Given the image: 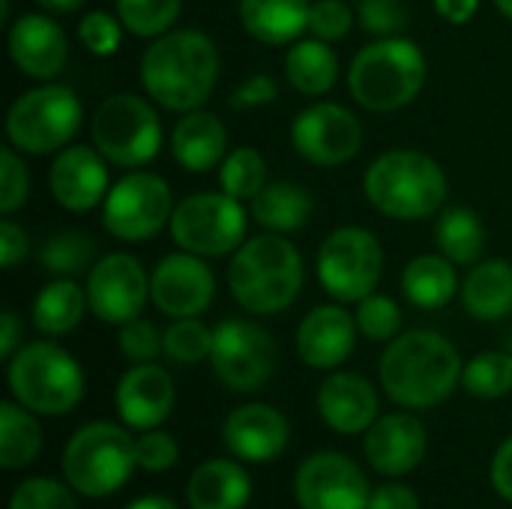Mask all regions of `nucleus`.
Returning a JSON list of instances; mask_svg holds the SVG:
<instances>
[{
  "instance_id": "obj_1",
  "label": "nucleus",
  "mask_w": 512,
  "mask_h": 509,
  "mask_svg": "<svg viewBox=\"0 0 512 509\" xmlns=\"http://www.w3.org/2000/svg\"><path fill=\"white\" fill-rule=\"evenodd\" d=\"M219 81V51L201 30H168L150 42L141 57L144 93L168 111L189 114L201 108Z\"/></svg>"
},
{
  "instance_id": "obj_2",
  "label": "nucleus",
  "mask_w": 512,
  "mask_h": 509,
  "mask_svg": "<svg viewBox=\"0 0 512 509\" xmlns=\"http://www.w3.org/2000/svg\"><path fill=\"white\" fill-rule=\"evenodd\" d=\"M462 357L450 339L432 330L399 333L381 354L378 375L384 393L402 408H435L462 381Z\"/></svg>"
},
{
  "instance_id": "obj_3",
  "label": "nucleus",
  "mask_w": 512,
  "mask_h": 509,
  "mask_svg": "<svg viewBox=\"0 0 512 509\" xmlns=\"http://www.w3.org/2000/svg\"><path fill=\"white\" fill-rule=\"evenodd\" d=\"M303 255L285 234L246 240L228 264V291L249 315H279L303 291Z\"/></svg>"
},
{
  "instance_id": "obj_4",
  "label": "nucleus",
  "mask_w": 512,
  "mask_h": 509,
  "mask_svg": "<svg viewBox=\"0 0 512 509\" xmlns=\"http://www.w3.org/2000/svg\"><path fill=\"white\" fill-rule=\"evenodd\" d=\"M444 168L420 150H387L363 177L369 204L399 222H420L435 216L447 201Z\"/></svg>"
},
{
  "instance_id": "obj_5",
  "label": "nucleus",
  "mask_w": 512,
  "mask_h": 509,
  "mask_svg": "<svg viewBox=\"0 0 512 509\" xmlns=\"http://www.w3.org/2000/svg\"><path fill=\"white\" fill-rule=\"evenodd\" d=\"M426 87V57L405 36H384L366 45L348 69L354 102L375 114H390L411 105Z\"/></svg>"
},
{
  "instance_id": "obj_6",
  "label": "nucleus",
  "mask_w": 512,
  "mask_h": 509,
  "mask_svg": "<svg viewBox=\"0 0 512 509\" xmlns=\"http://www.w3.org/2000/svg\"><path fill=\"white\" fill-rule=\"evenodd\" d=\"M138 468V438L114 423L78 429L63 450V477L84 498H108Z\"/></svg>"
},
{
  "instance_id": "obj_7",
  "label": "nucleus",
  "mask_w": 512,
  "mask_h": 509,
  "mask_svg": "<svg viewBox=\"0 0 512 509\" xmlns=\"http://www.w3.org/2000/svg\"><path fill=\"white\" fill-rule=\"evenodd\" d=\"M9 390L33 414L63 417L84 396V372L78 360L57 342H30L9 360Z\"/></svg>"
},
{
  "instance_id": "obj_8",
  "label": "nucleus",
  "mask_w": 512,
  "mask_h": 509,
  "mask_svg": "<svg viewBox=\"0 0 512 509\" xmlns=\"http://www.w3.org/2000/svg\"><path fill=\"white\" fill-rule=\"evenodd\" d=\"M81 99L72 87L45 81L21 93L6 111V138L24 156H48L69 147L81 129Z\"/></svg>"
},
{
  "instance_id": "obj_9",
  "label": "nucleus",
  "mask_w": 512,
  "mask_h": 509,
  "mask_svg": "<svg viewBox=\"0 0 512 509\" xmlns=\"http://www.w3.org/2000/svg\"><path fill=\"white\" fill-rule=\"evenodd\" d=\"M90 135L111 165L135 171L156 159L162 147V120L144 96L114 93L93 111Z\"/></svg>"
},
{
  "instance_id": "obj_10",
  "label": "nucleus",
  "mask_w": 512,
  "mask_h": 509,
  "mask_svg": "<svg viewBox=\"0 0 512 509\" xmlns=\"http://www.w3.org/2000/svg\"><path fill=\"white\" fill-rule=\"evenodd\" d=\"M318 282L339 303H360L378 291L384 276V249L369 228L345 225L324 237L318 249Z\"/></svg>"
},
{
  "instance_id": "obj_11",
  "label": "nucleus",
  "mask_w": 512,
  "mask_h": 509,
  "mask_svg": "<svg viewBox=\"0 0 512 509\" xmlns=\"http://www.w3.org/2000/svg\"><path fill=\"white\" fill-rule=\"evenodd\" d=\"M246 225L243 201L228 192H198L174 207L168 228L183 252L198 258H225L243 246Z\"/></svg>"
},
{
  "instance_id": "obj_12",
  "label": "nucleus",
  "mask_w": 512,
  "mask_h": 509,
  "mask_svg": "<svg viewBox=\"0 0 512 509\" xmlns=\"http://www.w3.org/2000/svg\"><path fill=\"white\" fill-rule=\"evenodd\" d=\"M174 207L165 177L153 171H129L108 189L102 201V225L123 243H141L171 225Z\"/></svg>"
},
{
  "instance_id": "obj_13",
  "label": "nucleus",
  "mask_w": 512,
  "mask_h": 509,
  "mask_svg": "<svg viewBox=\"0 0 512 509\" xmlns=\"http://www.w3.org/2000/svg\"><path fill=\"white\" fill-rule=\"evenodd\" d=\"M276 342L255 321L228 318L213 330L210 366L213 375L234 393L261 390L276 372Z\"/></svg>"
},
{
  "instance_id": "obj_14",
  "label": "nucleus",
  "mask_w": 512,
  "mask_h": 509,
  "mask_svg": "<svg viewBox=\"0 0 512 509\" xmlns=\"http://www.w3.org/2000/svg\"><path fill=\"white\" fill-rule=\"evenodd\" d=\"M291 144L294 150L318 165V168H336L351 162L363 147V126L354 111L336 102H312L294 117L291 126Z\"/></svg>"
},
{
  "instance_id": "obj_15",
  "label": "nucleus",
  "mask_w": 512,
  "mask_h": 509,
  "mask_svg": "<svg viewBox=\"0 0 512 509\" xmlns=\"http://www.w3.org/2000/svg\"><path fill=\"white\" fill-rule=\"evenodd\" d=\"M90 312L105 324H126L138 318L150 300V273L129 252H111L99 258L87 273Z\"/></svg>"
},
{
  "instance_id": "obj_16",
  "label": "nucleus",
  "mask_w": 512,
  "mask_h": 509,
  "mask_svg": "<svg viewBox=\"0 0 512 509\" xmlns=\"http://www.w3.org/2000/svg\"><path fill=\"white\" fill-rule=\"evenodd\" d=\"M216 276L207 258L192 252L165 255L150 273V300L168 318H198L213 306Z\"/></svg>"
},
{
  "instance_id": "obj_17",
  "label": "nucleus",
  "mask_w": 512,
  "mask_h": 509,
  "mask_svg": "<svg viewBox=\"0 0 512 509\" xmlns=\"http://www.w3.org/2000/svg\"><path fill=\"white\" fill-rule=\"evenodd\" d=\"M294 495L303 509H369L372 489L342 453H315L297 468Z\"/></svg>"
},
{
  "instance_id": "obj_18",
  "label": "nucleus",
  "mask_w": 512,
  "mask_h": 509,
  "mask_svg": "<svg viewBox=\"0 0 512 509\" xmlns=\"http://www.w3.org/2000/svg\"><path fill=\"white\" fill-rule=\"evenodd\" d=\"M108 159L84 144L63 147L48 171V189L54 201L69 213H87L108 195Z\"/></svg>"
},
{
  "instance_id": "obj_19",
  "label": "nucleus",
  "mask_w": 512,
  "mask_h": 509,
  "mask_svg": "<svg viewBox=\"0 0 512 509\" xmlns=\"http://www.w3.org/2000/svg\"><path fill=\"white\" fill-rule=\"evenodd\" d=\"M6 45L12 63L33 81H54L69 60L66 30L51 15L42 12H27L15 18Z\"/></svg>"
},
{
  "instance_id": "obj_20",
  "label": "nucleus",
  "mask_w": 512,
  "mask_h": 509,
  "mask_svg": "<svg viewBox=\"0 0 512 509\" xmlns=\"http://www.w3.org/2000/svg\"><path fill=\"white\" fill-rule=\"evenodd\" d=\"M222 441L228 453L243 462H273L285 453L291 441V426L282 411L249 402L228 414L222 426Z\"/></svg>"
},
{
  "instance_id": "obj_21",
  "label": "nucleus",
  "mask_w": 512,
  "mask_h": 509,
  "mask_svg": "<svg viewBox=\"0 0 512 509\" xmlns=\"http://www.w3.org/2000/svg\"><path fill=\"white\" fill-rule=\"evenodd\" d=\"M114 405L129 429H156L174 408V381L156 363H135L117 384Z\"/></svg>"
},
{
  "instance_id": "obj_22",
  "label": "nucleus",
  "mask_w": 512,
  "mask_h": 509,
  "mask_svg": "<svg viewBox=\"0 0 512 509\" xmlns=\"http://www.w3.org/2000/svg\"><path fill=\"white\" fill-rule=\"evenodd\" d=\"M357 330V318L342 306H315L297 327V354L309 369H336L351 357Z\"/></svg>"
},
{
  "instance_id": "obj_23",
  "label": "nucleus",
  "mask_w": 512,
  "mask_h": 509,
  "mask_svg": "<svg viewBox=\"0 0 512 509\" xmlns=\"http://www.w3.org/2000/svg\"><path fill=\"white\" fill-rule=\"evenodd\" d=\"M426 444V429L417 417L387 414L366 432V459L384 477H405L423 462Z\"/></svg>"
},
{
  "instance_id": "obj_24",
  "label": "nucleus",
  "mask_w": 512,
  "mask_h": 509,
  "mask_svg": "<svg viewBox=\"0 0 512 509\" xmlns=\"http://www.w3.org/2000/svg\"><path fill=\"white\" fill-rule=\"evenodd\" d=\"M318 414L339 435H360L378 420L375 387L354 372H336L318 387Z\"/></svg>"
},
{
  "instance_id": "obj_25",
  "label": "nucleus",
  "mask_w": 512,
  "mask_h": 509,
  "mask_svg": "<svg viewBox=\"0 0 512 509\" xmlns=\"http://www.w3.org/2000/svg\"><path fill=\"white\" fill-rule=\"evenodd\" d=\"M228 132L222 120L210 111H189L180 117V123L171 129V153L174 162L192 174H204L228 156Z\"/></svg>"
},
{
  "instance_id": "obj_26",
  "label": "nucleus",
  "mask_w": 512,
  "mask_h": 509,
  "mask_svg": "<svg viewBox=\"0 0 512 509\" xmlns=\"http://www.w3.org/2000/svg\"><path fill=\"white\" fill-rule=\"evenodd\" d=\"M309 0H240L237 15L243 30L264 45L297 42L309 30Z\"/></svg>"
},
{
  "instance_id": "obj_27",
  "label": "nucleus",
  "mask_w": 512,
  "mask_h": 509,
  "mask_svg": "<svg viewBox=\"0 0 512 509\" xmlns=\"http://www.w3.org/2000/svg\"><path fill=\"white\" fill-rule=\"evenodd\" d=\"M252 498L249 474L231 459H210L192 471L186 501L192 509H246Z\"/></svg>"
},
{
  "instance_id": "obj_28",
  "label": "nucleus",
  "mask_w": 512,
  "mask_h": 509,
  "mask_svg": "<svg viewBox=\"0 0 512 509\" xmlns=\"http://www.w3.org/2000/svg\"><path fill=\"white\" fill-rule=\"evenodd\" d=\"M462 306L477 321H501L512 315V264L489 258L471 267L462 282Z\"/></svg>"
},
{
  "instance_id": "obj_29",
  "label": "nucleus",
  "mask_w": 512,
  "mask_h": 509,
  "mask_svg": "<svg viewBox=\"0 0 512 509\" xmlns=\"http://www.w3.org/2000/svg\"><path fill=\"white\" fill-rule=\"evenodd\" d=\"M312 207H315V201L306 186L279 180V183H267L252 198L249 213L261 228H267L273 234H294V231L306 228Z\"/></svg>"
},
{
  "instance_id": "obj_30",
  "label": "nucleus",
  "mask_w": 512,
  "mask_h": 509,
  "mask_svg": "<svg viewBox=\"0 0 512 509\" xmlns=\"http://www.w3.org/2000/svg\"><path fill=\"white\" fill-rule=\"evenodd\" d=\"M288 84L303 96H327L339 81V57L324 39H300L285 54Z\"/></svg>"
},
{
  "instance_id": "obj_31",
  "label": "nucleus",
  "mask_w": 512,
  "mask_h": 509,
  "mask_svg": "<svg viewBox=\"0 0 512 509\" xmlns=\"http://www.w3.org/2000/svg\"><path fill=\"white\" fill-rule=\"evenodd\" d=\"M402 291L417 309H444L456 291V264L444 255H417L402 270Z\"/></svg>"
},
{
  "instance_id": "obj_32",
  "label": "nucleus",
  "mask_w": 512,
  "mask_h": 509,
  "mask_svg": "<svg viewBox=\"0 0 512 509\" xmlns=\"http://www.w3.org/2000/svg\"><path fill=\"white\" fill-rule=\"evenodd\" d=\"M90 309L87 303V288H81L75 279H54L45 288H39L30 318L33 327L45 336H66L72 333L84 312Z\"/></svg>"
},
{
  "instance_id": "obj_33",
  "label": "nucleus",
  "mask_w": 512,
  "mask_h": 509,
  "mask_svg": "<svg viewBox=\"0 0 512 509\" xmlns=\"http://www.w3.org/2000/svg\"><path fill=\"white\" fill-rule=\"evenodd\" d=\"M435 243L438 252L456 267H474L486 249L483 219L471 207H447L435 222Z\"/></svg>"
},
{
  "instance_id": "obj_34",
  "label": "nucleus",
  "mask_w": 512,
  "mask_h": 509,
  "mask_svg": "<svg viewBox=\"0 0 512 509\" xmlns=\"http://www.w3.org/2000/svg\"><path fill=\"white\" fill-rule=\"evenodd\" d=\"M42 450V429L21 402L0 405V465L15 471L30 465Z\"/></svg>"
},
{
  "instance_id": "obj_35",
  "label": "nucleus",
  "mask_w": 512,
  "mask_h": 509,
  "mask_svg": "<svg viewBox=\"0 0 512 509\" xmlns=\"http://www.w3.org/2000/svg\"><path fill=\"white\" fill-rule=\"evenodd\" d=\"M96 264V246L84 231H60L39 249V267L54 279H75Z\"/></svg>"
},
{
  "instance_id": "obj_36",
  "label": "nucleus",
  "mask_w": 512,
  "mask_h": 509,
  "mask_svg": "<svg viewBox=\"0 0 512 509\" xmlns=\"http://www.w3.org/2000/svg\"><path fill=\"white\" fill-rule=\"evenodd\" d=\"M219 183L222 192H228L237 201H252L267 186V162L255 147H237L231 150L219 165Z\"/></svg>"
},
{
  "instance_id": "obj_37",
  "label": "nucleus",
  "mask_w": 512,
  "mask_h": 509,
  "mask_svg": "<svg viewBox=\"0 0 512 509\" xmlns=\"http://www.w3.org/2000/svg\"><path fill=\"white\" fill-rule=\"evenodd\" d=\"M462 387L474 399H501L512 390V354L510 351H486L477 354L465 372H462Z\"/></svg>"
},
{
  "instance_id": "obj_38",
  "label": "nucleus",
  "mask_w": 512,
  "mask_h": 509,
  "mask_svg": "<svg viewBox=\"0 0 512 509\" xmlns=\"http://www.w3.org/2000/svg\"><path fill=\"white\" fill-rule=\"evenodd\" d=\"M183 0H117V18L138 39H156L171 30Z\"/></svg>"
},
{
  "instance_id": "obj_39",
  "label": "nucleus",
  "mask_w": 512,
  "mask_h": 509,
  "mask_svg": "<svg viewBox=\"0 0 512 509\" xmlns=\"http://www.w3.org/2000/svg\"><path fill=\"white\" fill-rule=\"evenodd\" d=\"M213 330L198 318H174V324L162 333V354L180 366H195L210 360Z\"/></svg>"
},
{
  "instance_id": "obj_40",
  "label": "nucleus",
  "mask_w": 512,
  "mask_h": 509,
  "mask_svg": "<svg viewBox=\"0 0 512 509\" xmlns=\"http://www.w3.org/2000/svg\"><path fill=\"white\" fill-rule=\"evenodd\" d=\"M357 327L369 342H393L402 330V309L387 294H369L357 303Z\"/></svg>"
},
{
  "instance_id": "obj_41",
  "label": "nucleus",
  "mask_w": 512,
  "mask_h": 509,
  "mask_svg": "<svg viewBox=\"0 0 512 509\" xmlns=\"http://www.w3.org/2000/svg\"><path fill=\"white\" fill-rule=\"evenodd\" d=\"M78 42L93 57H111L123 42V21L111 12L93 9L78 21Z\"/></svg>"
},
{
  "instance_id": "obj_42",
  "label": "nucleus",
  "mask_w": 512,
  "mask_h": 509,
  "mask_svg": "<svg viewBox=\"0 0 512 509\" xmlns=\"http://www.w3.org/2000/svg\"><path fill=\"white\" fill-rule=\"evenodd\" d=\"M27 195H30V171L18 156V150L9 144L0 153V213L12 216L15 210L24 207Z\"/></svg>"
},
{
  "instance_id": "obj_43",
  "label": "nucleus",
  "mask_w": 512,
  "mask_h": 509,
  "mask_svg": "<svg viewBox=\"0 0 512 509\" xmlns=\"http://www.w3.org/2000/svg\"><path fill=\"white\" fill-rule=\"evenodd\" d=\"M9 509H78V504L63 483L48 477H33L15 489Z\"/></svg>"
},
{
  "instance_id": "obj_44",
  "label": "nucleus",
  "mask_w": 512,
  "mask_h": 509,
  "mask_svg": "<svg viewBox=\"0 0 512 509\" xmlns=\"http://www.w3.org/2000/svg\"><path fill=\"white\" fill-rule=\"evenodd\" d=\"M357 18L366 33L384 39V36H399L408 27V6L405 0H360Z\"/></svg>"
},
{
  "instance_id": "obj_45",
  "label": "nucleus",
  "mask_w": 512,
  "mask_h": 509,
  "mask_svg": "<svg viewBox=\"0 0 512 509\" xmlns=\"http://www.w3.org/2000/svg\"><path fill=\"white\" fill-rule=\"evenodd\" d=\"M117 348L132 363H153L162 354V333L138 315L126 324H120Z\"/></svg>"
},
{
  "instance_id": "obj_46",
  "label": "nucleus",
  "mask_w": 512,
  "mask_h": 509,
  "mask_svg": "<svg viewBox=\"0 0 512 509\" xmlns=\"http://www.w3.org/2000/svg\"><path fill=\"white\" fill-rule=\"evenodd\" d=\"M354 27V9L345 0H318L309 12V33L324 42H339Z\"/></svg>"
},
{
  "instance_id": "obj_47",
  "label": "nucleus",
  "mask_w": 512,
  "mask_h": 509,
  "mask_svg": "<svg viewBox=\"0 0 512 509\" xmlns=\"http://www.w3.org/2000/svg\"><path fill=\"white\" fill-rule=\"evenodd\" d=\"M177 459H180V447L168 432L147 429L138 438V468H144L147 474H162V471L174 468Z\"/></svg>"
},
{
  "instance_id": "obj_48",
  "label": "nucleus",
  "mask_w": 512,
  "mask_h": 509,
  "mask_svg": "<svg viewBox=\"0 0 512 509\" xmlns=\"http://www.w3.org/2000/svg\"><path fill=\"white\" fill-rule=\"evenodd\" d=\"M279 99V84L270 78V75H252L246 78L243 84L234 87L231 93V108L234 111H249V108H261V105H270Z\"/></svg>"
},
{
  "instance_id": "obj_49",
  "label": "nucleus",
  "mask_w": 512,
  "mask_h": 509,
  "mask_svg": "<svg viewBox=\"0 0 512 509\" xmlns=\"http://www.w3.org/2000/svg\"><path fill=\"white\" fill-rule=\"evenodd\" d=\"M27 255V231L15 225L12 219L0 222V264L3 270H12Z\"/></svg>"
},
{
  "instance_id": "obj_50",
  "label": "nucleus",
  "mask_w": 512,
  "mask_h": 509,
  "mask_svg": "<svg viewBox=\"0 0 512 509\" xmlns=\"http://www.w3.org/2000/svg\"><path fill=\"white\" fill-rule=\"evenodd\" d=\"M369 509H420V501H417V495L408 486L387 483V486L372 492Z\"/></svg>"
},
{
  "instance_id": "obj_51",
  "label": "nucleus",
  "mask_w": 512,
  "mask_h": 509,
  "mask_svg": "<svg viewBox=\"0 0 512 509\" xmlns=\"http://www.w3.org/2000/svg\"><path fill=\"white\" fill-rule=\"evenodd\" d=\"M492 486L495 492L510 501L512 504V438L501 444V450L495 453V462H492Z\"/></svg>"
},
{
  "instance_id": "obj_52",
  "label": "nucleus",
  "mask_w": 512,
  "mask_h": 509,
  "mask_svg": "<svg viewBox=\"0 0 512 509\" xmlns=\"http://www.w3.org/2000/svg\"><path fill=\"white\" fill-rule=\"evenodd\" d=\"M438 15L450 24H468L477 9H480V0H432Z\"/></svg>"
},
{
  "instance_id": "obj_53",
  "label": "nucleus",
  "mask_w": 512,
  "mask_h": 509,
  "mask_svg": "<svg viewBox=\"0 0 512 509\" xmlns=\"http://www.w3.org/2000/svg\"><path fill=\"white\" fill-rule=\"evenodd\" d=\"M18 336H21V324H18V315L12 309H3L0 315V357L3 360H12L15 351H18Z\"/></svg>"
},
{
  "instance_id": "obj_54",
  "label": "nucleus",
  "mask_w": 512,
  "mask_h": 509,
  "mask_svg": "<svg viewBox=\"0 0 512 509\" xmlns=\"http://www.w3.org/2000/svg\"><path fill=\"white\" fill-rule=\"evenodd\" d=\"M48 15H72L78 12L87 0H36Z\"/></svg>"
},
{
  "instance_id": "obj_55",
  "label": "nucleus",
  "mask_w": 512,
  "mask_h": 509,
  "mask_svg": "<svg viewBox=\"0 0 512 509\" xmlns=\"http://www.w3.org/2000/svg\"><path fill=\"white\" fill-rule=\"evenodd\" d=\"M126 509H177V504L168 498H141V501H132Z\"/></svg>"
},
{
  "instance_id": "obj_56",
  "label": "nucleus",
  "mask_w": 512,
  "mask_h": 509,
  "mask_svg": "<svg viewBox=\"0 0 512 509\" xmlns=\"http://www.w3.org/2000/svg\"><path fill=\"white\" fill-rule=\"evenodd\" d=\"M495 6H498V12L501 15H507L512 21V0H495Z\"/></svg>"
}]
</instances>
